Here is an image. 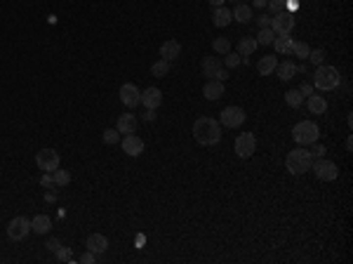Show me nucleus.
Masks as SVG:
<instances>
[{
    "label": "nucleus",
    "instance_id": "nucleus-1",
    "mask_svg": "<svg viewBox=\"0 0 353 264\" xmlns=\"http://www.w3.org/2000/svg\"><path fill=\"white\" fill-rule=\"evenodd\" d=\"M193 137L202 146H212L222 139V128L214 118H198L193 123Z\"/></svg>",
    "mask_w": 353,
    "mask_h": 264
},
{
    "label": "nucleus",
    "instance_id": "nucleus-2",
    "mask_svg": "<svg viewBox=\"0 0 353 264\" xmlns=\"http://www.w3.org/2000/svg\"><path fill=\"white\" fill-rule=\"evenodd\" d=\"M311 165H313V158H311V154L306 149H294L285 158V168L292 175H304V172L311 170Z\"/></svg>",
    "mask_w": 353,
    "mask_h": 264
},
{
    "label": "nucleus",
    "instance_id": "nucleus-3",
    "mask_svg": "<svg viewBox=\"0 0 353 264\" xmlns=\"http://www.w3.org/2000/svg\"><path fill=\"white\" fill-rule=\"evenodd\" d=\"M339 83H341L339 69H334V66H318L316 76H313V87L328 92V90L339 87Z\"/></svg>",
    "mask_w": 353,
    "mask_h": 264
},
{
    "label": "nucleus",
    "instance_id": "nucleus-4",
    "mask_svg": "<svg viewBox=\"0 0 353 264\" xmlns=\"http://www.w3.org/2000/svg\"><path fill=\"white\" fill-rule=\"evenodd\" d=\"M318 134H320V130H318V125L313 123V120H302V123H297V125L292 128V137L299 146L316 144Z\"/></svg>",
    "mask_w": 353,
    "mask_h": 264
},
{
    "label": "nucleus",
    "instance_id": "nucleus-5",
    "mask_svg": "<svg viewBox=\"0 0 353 264\" xmlns=\"http://www.w3.org/2000/svg\"><path fill=\"white\" fill-rule=\"evenodd\" d=\"M311 168L316 170V177L323 182H334L339 177V168H337V163H332V160H323V158H318L313 160V165Z\"/></svg>",
    "mask_w": 353,
    "mask_h": 264
},
{
    "label": "nucleus",
    "instance_id": "nucleus-6",
    "mask_svg": "<svg viewBox=\"0 0 353 264\" xmlns=\"http://www.w3.org/2000/svg\"><path fill=\"white\" fill-rule=\"evenodd\" d=\"M59 154L54 149H40L38 151V156H35V163H38V168L45 170V172H54L59 168Z\"/></svg>",
    "mask_w": 353,
    "mask_h": 264
},
{
    "label": "nucleus",
    "instance_id": "nucleus-7",
    "mask_svg": "<svg viewBox=\"0 0 353 264\" xmlns=\"http://www.w3.org/2000/svg\"><path fill=\"white\" fill-rule=\"evenodd\" d=\"M254 149H257L254 134H252V132H240L238 139H235V154H238L240 158H250L252 154H254Z\"/></svg>",
    "mask_w": 353,
    "mask_h": 264
},
{
    "label": "nucleus",
    "instance_id": "nucleus-8",
    "mask_svg": "<svg viewBox=\"0 0 353 264\" xmlns=\"http://www.w3.org/2000/svg\"><path fill=\"white\" fill-rule=\"evenodd\" d=\"M28 231H31V222L26 219V217H14L10 224H7V236H10L12 240H22L28 236Z\"/></svg>",
    "mask_w": 353,
    "mask_h": 264
},
{
    "label": "nucleus",
    "instance_id": "nucleus-9",
    "mask_svg": "<svg viewBox=\"0 0 353 264\" xmlns=\"http://www.w3.org/2000/svg\"><path fill=\"white\" fill-rule=\"evenodd\" d=\"M294 28V17L287 10H282V12H278L273 19H271V31L278 36V33H290Z\"/></svg>",
    "mask_w": 353,
    "mask_h": 264
},
{
    "label": "nucleus",
    "instance_id": "nucleus-10",
    "mask_svg": "<svg viewBox=\"0 0 353 264\" xmlns=\"http://www.w3.org/2000/svg\"><path fill=\"white\" fill-rule=\"evenodd\" d=\"M120 102L125 104L127 108H134L141 104V92L139 87L134 83H125L123 87H120Z\"/></svg>",
    "mask_w": 353,
    "mask_h": 264
},
{
    "label": "nucleus",
    "instance_id": "nucleus-11",
    "mask_svg": "<svg viewBox=\"0 0 353 264\" xmlns=\"http://www.w3.org/2000/svg\"><path fill=\"white\" fill-rule=\"evenodd\" d=\"M222 123L226 128H240L245 123V111L240 106H226L222 111Z\"/></svg>",
    "mask_w": 353,
    "mask_h": 264
},
{
    "label": "nucleus",
    "instance_id": "nucleus-12",
    "mask_svg": "<svg viewBox=\"0 0 353 264\" xmlns=\"http://www.w3.org/2000/svg\"><path fill=\"white\" fill-rule=\"evenodd\" d=\"M123 151H125L127 156L137 158L141 151H144V139L137 137L134 132H132V134H125V139H123Z\"/></svg>",
    "mask_w": 353,
    "mask_h": 264
},
{
    "label": "nucleus",
    "instance_id": "nucleus-13",
    "mask_svg": "<svg viewBox=\"0 0 353 264\" xmlns=\"http://www.w3.org/2000/svg\"><path fill=\"white\" fill-rule=\"evenodd\" d=\"M141 104H144L146 108H153V111H155V108L163 104V92H160L158 87L144 90V92H141Z\"/></svg>",
    "mask_w": 353,
    "mask_h": 264
},
{
    "label": "nucleus",
    "instance_id": "nucleus-14",
    "mask_svg": "<svg viewBox=\"0 0 353 264\" xmlns=\"http://www.w3.org/2000/svg\"><path fill=\"white\" fill-rule=\"evenodd\" d=\"M179 52H181V45H179V40L170 38V40H165L163 45H160V59L175 61L176 57H179Z\"/></svg>",
    "mask_w": 353,
    "mask_h": 264
},
{
    "label": "nucleus",
    "instance_id": "nucleus-15",
    "mask_svg": "<svg viewBox=\"0 0 353 264\" xmlns=\"http://www.w3.org/2000/svg\"><path fill=\"white\" fill-rule=\"evenodd\" d=\"M202 95H205V99H210V102H217V99L224 95V83L217 80V78H210V80L205 83V87H202Z\"/></svg>",
    "mask_w": 353,
    "mask_h": 264
},
{
    "label": "nucleus",
    "instance_id": "nucleus-16",
    "mask_svg": "<svg viewBox=\"0 0 353 264\" xmlns=\"http://www.w3.org/2000/svg\"><path fill=\"white\" fill-rule=\"evenodd\" d=\"M276 52H280V54H292V45L294 40L290 38V33H278V36L273 38V43H271Z\"/></svg>",
    "mask_w": 353,
    "mask_h": 264
},
{
    "label": "nucleus",
    "instance_id": "nucleus-17",
    "mask_svg": "<svg viewBox=\"0 0 353 264\" xmlns=\"http://www.w3.org/2000/svg\"><path fill=\"white\" fill-rule=\"evenodd\" d=\"M116 130H118V132H125V134H132V132H137V118H134L132 113H123V116H118Z\"/></svg>",
    "mask_w": 353,
    "mask_h": 264
},
{
    "label": "nucleus",
    "instance_id": "nucleus-18",
    "mask_svg": "<svg viewBox=\"0 0 353 264\" xmlns=\"http://www.w3.org/2000/svg\"><path fill=\"white\" fill-rule=\"evenodd\" d=\"M87 250L97 252V255H101V252H106V248H108V238L106 236H101V234H92V236H87Z\"/></svg>",
    "mask_w": 353,
    "mask_h": 264
},
{
    "label": "nucleus",
    "instance_id": "nucleus-19",
    "mask_svg": "<svg viewBox=\"0 0 353 264\" xmlns=\"http://www.w3.org/2000/svg\"><path fill=\"white\" fill-rule=\"evenodd\" d=\"M212 22H214V26H219V28H224V26H228L231 22H233V12L231 10H226V7H214V12H212Z\"/></svg>",
    "mask_w": 353,
    "mask_h": 264
},
{
    "label": "nucleus",
    "instance_id": "nucleus-20",
    "mask_svg": "<svg viewBox=\"0 0 353 264\" xmlns=\"http://www.w3.org/2000/svg\"><path fill=\"white\" fill-rule=\"evenodd\" d=\"M222 71V61L219 57H205L202 59V73L207 76V78H217V73Z\"/></svg>",
    "mask_w": 353,
    "mask_h": 264
},
{
    "label": "nucleus",
    "instance_id": "nucleus-21",
    "mask_svg": "<svg viewBox=\"0 0 353 264\" xmlns=\"http://www.w3.org/2000/svg\"><path fill=\"white\" fill-rule=\"evenodd\" d=\"M276 66H278V59H276L273 54H264V57L257 61V71L261 73V76H269V73H273V71H276Z\"/></svg>",
    "mask_w": 353,
    "mask_h": 264
},
{
    "label": "nucleus",
    "instance_id": "nucleus-22",
    "mask_svg": "<svg viewBox=\"0 0 353 264\" xmlns=\"http://www.w3.org/2000/svg\"><path fill=\"white\" fill-rule=\"evenodd\" d=\"M276 71H278V78H280L282 83H287V80H292V76L297 73V64L294 61H282L276 66Z\"/></svg>",
    "mask_w": 353,
    "mask_h": 264
},
{
    "label": "nucleus",
    "instance_id": "nucleus-23",
    "mask_svg": "<svg viewBox=\"0 0 353 264\" xmlns=\"http://www.w3.org/2000/svg\"><path fill=\"white\" fill-rule=\"evenodd\" d=\"M306 106H308V111H311V113H318V116H320V113H325V111H328V102H325L320 95H308Z\"/></svg>",
    "mask_w": 353,
    "mask_h": 264
},
{
    "label": "nucleus",
    "instance_id": "nucleus-24",
    "mask_svg": "<svg viewBox=\"0 0 353 264\" xmlns=\"http://www.w3.org/2000/svg\"><path fill=\"white\" fill-rule=\"evenodd\" d=\"M50 229H52V219L47 215H35V219L31 222V231L35 234H50Z\"/></svg>",
    "mask_w": 353,
    "mask_h": 264
},
{
    "label": "nucleus",
    "instance_id": "nucleus-25",
    "mask_svg": "<svg viewBox=\"0 0 353 264\" xmlns=\"http://www.w3.org/2000/svg\"><path fill=\"white\" fill-rule=\"evenodd\" d=\"M257 48H259L257 38H240V43H238V54H240V57H247V54H252Z\"/></svg>",
    "mask_w": 353,
    "mask_h": 264
},
{
    "label": "nucleus",
    "instance_id": "nucleus-26",
    "mask_svg": "<svg viewBox=\"0 0 353 264\" xmlns=\"http://www.w3.org/2000/svg\"><path fill=\"white\" fill-rule=\"evenodd\" d=\"M233 19H235V22H240V24H247V22L252 19V7H250V5H245V2L235 5Z\"/></svg>",
    "mask_w": 353,
    "mask_h": 264
},
{
    "label": "nucleus",
    "instance_id": "nucleus-27",
    "mask_svg": "<svg viewBox=\"0 0 353 264\" xmlns=\"http://www.w3.org/2000/svg\"><path fill=\"white\" fill-rule=\"evenodd\" d=\"M302 99H304V97H302L299 90H287V92H285V102H287L290 108H299L302 106Z\"/></svg>",
    "mask_w": 353,
    "mask_h": 264
},
{
    "label": "nucleus",
    "instance_id": "nucleus-28",
    "mask_svg": "<svg viewBox=\"0 0 353 264\" xmlns=\"http://www.w3.org/2000/svg\"><path fill=\"white\" fill-rule=\"evenodd\" d=\"M167 71H170V61L165 59H158L151 64V73L155 76V78H163V76H167Z\"/></svg>",
    "mask_w": 353,
    "mask_h": 264
},
{
    "label": "nucleus",
    "instance_id": "nucleus-29",
    "mask_svg": "<svg viewBox=\"0 0 353 264\" xmlns=\"http://www.w3.org/2000/svg\"><path fill=\"white\" fill-rule=\"evenodd\" d=\"M212 50H214L217 54H226V52H231V40H228V38H214Z\"/></svg>",
    "mask_w": 353,
    "mask_h": 264
},
{
    "label": "nucleus",
    "instance_id": "nucleus-30",
    "mask_svg": "<svg viewBox=\"0 0 353 264\" xmlns=\"http://www.w3.org/2000/svg\"><path fill=\"white\" fill-rule=\"evenodd\" d=\"M52 180H54V184H57V186H66V184H69L71 182V172L69 170H54V172H52Z\"/></svg>",
    "mask_w": 353,
    "mask_h": 264
},
{
    "label": "nucleus",
    "instance_id": "nucleus-31",
    "mask_svg": "<svg viewBox=\"0 0 353 264\" xmlns=\"http://www.w3.org/2000/svg\"><path fill=\"white\" fill-rule=\"evenodd\" d=\"M273 38H276V33H273L271 28H261V31H259V36H257V43H259V45H271V43H273Z\"/></svg>",
    "mask_w": 353,
    "mask_h": 264
},
{
    "label": "nucleus",
    "instance_id": "nucleus-32",
    "mask_svg": "<svg viewBox=\"0 0 353 264\" xmlns=\"http://www.w3.org/2000/svg\"><path fill=\"white\" fill-rule=\"evenodd\" d=\"M308 52H311V48H308L306 43H294V45H292V54H294V57L308 59Z\"/></svg>",
    "mask_w": 353,
    "mask_h": 264
},
{
    "label": "nucleus",
    "instance_id": "nucleus-33",
    "mask_svg": "<svg viewBox=\"0 0 353 264\" xmlns=\"http://www.w3.org/2000/svg\"><path fill=\"white\" fill-rule=\"evenodd\" d=\"M308 59H311V64H316V66H320L323 61H325V50H311L308 52Z\"/></svg>",
    "mask_w": 353,
    "mask_h": 264
},
{
    "label": "nucleus",
    "instance_id": "nucleus-34",
    "mask_svg": "<svg viewBox=\"0 0 353 264\" xmlns=\"http://www.w3.org/2000/svg\"><path fill=\"white\" fill-rule=\"evenodd\" d=\"M224 57H226V66H228V69H235V66H240V61H243V57H240L238 52H226Z\"/></svg>",
    "mask_w": 353,
    "mask_h": 264
},
{
    "label": "nucleus",
    "instance_id": "nucleus-35",
    "mask_svg": "<svg viewBox=\"0 0 353 264\" xmlns=\"http://www.w3.org/2000/svg\"><path fill=\"white\" fill-rule=\"evenodd\" d=\"M118 139H120V132L118 130H113V128L104 130V142L106 144H118Z\"/></svg>",
    "mask_w": 353,
    "mask_h": 264
},
{
    "label": "nucleus",
    "instance_id": "nucleus-36",
    "mask_svg": "<svg viewBox=\"0 0 353 264\" xmlns=\"http://www.w3.org/2000/svg\"><path fill=\"white\" fill-rule=\"evenodd\" d=\"M266 5H269V10L273 14H278V12H282V10H285V0H269Z\"/></svg>",
    "mask_w": 353,
    "mask_h": 264
},
{
    "label": "nucleus",
    "instance_id": "nucleus-37",
    "mask_svg": "<svg viewBox=\"0 0 353 264\" xmlns=\"http://www.w3.org/2000/svg\"><path fill=\"white\" fill-rule=\"evenodd\" d=\"M325 151H328V149H325L323 144H316L311 151H308V154H311V158H323V156H325Z\"/></svg>",
    "mask_w": 353,
    "mask_h": 264
},
{
    "label": "nucleus",
    "instance_id": "nucleus-38",
    "mask_svg": "<svg viewBox=\"0 0 353 264\" xmlns=\"http://www.w3.org/2000/svg\"><path fill=\"white\" fill-rule=\"evenodd\" d=\"M80 264H92V262H97V252H92V250H87L85 255H82L80 260H78Z\"/></svg>",
    "mask_w": 353,
    "mask_h": 264
},
{
    "label": "nucleus",
    "instance_id": "nucleus-39",
    "mask_svg": "<svg viewBox=\"0 0 353 264\" xmlns=\"http://www.w3.org/2000/svg\"><path fill=\"white\" fill-rule=\"evenodd\" d=\"M271 19H273V17H269V14H261V17L257 19L259 28H271Z\"/></svg>",
    "mask_w": 353,
    "mask_h": 264
},
{
    "label": "nucleus",
    "instance_id": "nucleus-40",
    "mask_svg": "<svg viewBox=\"0 0 353 264\" xmlns=\"http://www.w3.org/2000/svg\"><path fill=\"white\" fill-rule=\"evenodd\" d=\"M299 92H302V97L313 95V83H302L299 85Z\"/></svg>",
    "mask_w": 353,
    "mask_h": 264
},
{
    "label": "nucleus",
    "instance_id": "nucleus-41",
    "mask_svg": "<svg viewBox=\"0 0 353 264\" xmlns=\"http://www.w3.org/2000/svg\"><path fill=\"white\" fill-rule=\"evenodd\" d=\"M57 257H59V260H64V262H66V260H71V248H59Z\"/></svg>",
    "mask_w": 353,
    "mask_h": 264
},
{
    "label": "nucleus",
    "instance_id": "nucleus-42",
    "mask_svg": "<svg viewBox=\"0 0 353 264\" xmlns=\"http://www.w3.org/2000/svg\"><path fill=\"white\" fill-rule=\"evenodd\" d=\"M47 250H50V252H57V250H59V240H57V238L47 240Z\"/></svg>",
    "mask_w": 353,
    "mask_h": 264
},
{
    "label": "nucleus",
    "instance_id": "nucleus-43",
    "mask_svg": "<svg viewBox=\"0 0 353 264\" xmlns=\"http://www.w3.org/2000/svg\"><path fill=\"white\" fill-rule=\"evenodd\" d=\"M40 184H43V186H52V184H54V180H52V172H47L45 177L40 180Z\"/></svg>",
    "mask_w": 353,
    "mask_h": 264
},
{
    "label": "nucleus",
    "instance_id": "nucleus-44",
    "mask_svg": "<svg viewBox=\"0 0 353 264\" xmlns=\"http://www.w3.org/2000/svg\"><path fill=\"white\" fill-rule=\"evenodd\" d=\"M144 118H146V120H153V118H155V113H153V108H146V113H144Z\"/></svg>",
    "mask_w": 353,
    "mask_h": 264
},
{
    "label": "nucleus",
    "instance_id": "nucleus-45",
    "mask_svg": "<svg viewBox=\"0 0 353 264\" xmlns=\"http://www.w3.org/2000/svg\"><path fill=\"white\" fill-rule=\"evenodd\" d=\"M266 2H269V0H252L254 7H266Z\"/></svg>",
    "mask_w": 353,
    "mask_h": 264
},
{
    "label": "nucleus",
    "instance_id": "nucleus-46",
    "mask_svg": "<svg viewBox=\"0 0 353 264\" xmlns=\"http://www.w3.org/2000/svg\"><path fill=\"white\" fill-rule=\"evenodd\" d=\"M207 2H210L212 7H222V5L226 2V0H207Z\"/></svg>",
    "mask_w": 353,
    "mask_h": 264
},
{
    "label": "nucleus",
    "instance_id": "nucleus-47",
    "mask_svg": "<svg viewBox=\"0 0 353 264\" xmlns=\"http://www.w3.org/2000/svg\"><path fill=\"white\" fill-rule=\"evenodd\" d=\"M346 151H353V139H351V137L346 139Z\"/></svg>",
    "mask_w": 353,
    "mask_h": 264
}]
</instances>
